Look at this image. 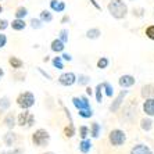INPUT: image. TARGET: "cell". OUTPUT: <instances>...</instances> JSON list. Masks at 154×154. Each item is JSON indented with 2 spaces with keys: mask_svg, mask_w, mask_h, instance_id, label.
Segmentation results:
<instances>
[{
  "mask_svg": "<svg viewBox=\"0 0 154 154\" xmlns=\"http://www.w3.org/2000/svg\"><path fill=\"white\" fill-rule=\"evenodd\" d=\"M107 10L115 20H124L128 15V6L124 0H111L107 6Z\"/></svg>",
  "mask_w": 154,
  "mask_h": 154,
  "instance_id": "obj_1",
  "label": "cell"
},
{
  "mask_svg": "<svg viewBox=\"0 0 154 154\" xmlns=\"http://www.w3.org/2000/svg\"><path fill=\"white\" fill-rule=\"evenodd\" d=\"M32 143L36 147H46L50 143V133L46 129L39 128L32 133Z\"/></svg>",
  "mask_w": 154,
  "mask_h": 154,
  "instance_id": "obj_2",
  "label": "cell"
},
{
  "mask_svg": "<svg viewBox=\"0 0 154 154\" xmlns=\"http://www.w3.org/2000/svg\"><path fill=\"white\" fill-rule=\"evenodd\" d=\"M17 104L18 107L22 110H29L31 107L35 106V94L32 92H22L17 96Z\"/></svg>",
  "mask_w": 154,
  "mask_h": 154,
  "instance_id": "obj_3",
  "label": "cell"
},
{
  "mask_svg": "<svg viewBox=\"0 0 154 154\" xmlns=\"http://www.w3.org/2000/svg\"><path fill=\"white\" fill-rule=\"evenodd\" d=\"M108 140L115 147L122 146L126 142V133L124 131H121V129H112L110 135H108Z\"/></svg>",
  "mask_w": 154,
  "mask_h": 154,
  "instance_id": "obj_4",
  "label": "cell"
},
{
  "mask_svg": "<svg viewBox=\"0 0 154 154\" xmlns=\"http://www.w3.org/2000/svg\"><path fill=\"white\" fill-rule=\"evenodd\" d=\"M35 124V117L33 114L28 111V110H22V112H20L17 118V125L18 126H26V128H31V126Z\"/></svg>",
  "mask_w": 154,
  "mask_h": 154,
  "instance_id": "obj_5",
  "label": "cell"
},
{
  "mask_svg": "<svg viewBox=\"0 0 154 154\" xmlns=\"http://www.w3.org/2000/svg\"><path fill=\"white\" fill-rule=\"evenodd\" d=\"M58 83L61 86H65V88H69L74 83H76V75L74 72H64L58 76Z\"/></svg>",
  "mask_w": 154,
  "mask_h": 154,
  "instance_id": "obj_6",
  "label": "cell"
},
{
  "mask_svg": "<svg viewBox=\"0 0 154 154\" xmlns=\"http://www.w3.org/2000/svg\"><path fill=\"white\" fill-rule=\"evenodd\" d=\"M126 94H128V90H121L118 94H117V97L114 99V101H112L111 104H110V111L111 112H117L121 108L122 103H124V100H125Z\"/></svg>",
  "mask_w": 154,
  "mask_h": 154,
  "instance_id": "obj_7",
  "label": "cell"
},
{
  "mask_svg": "<svg viewBox=\"0 0 154 154\" xmlns=\"http://www.w3.org/2000/svg\"><path fill=\"white\" fill-rule=\"evenodd\" d=\"M72 104L75 106L76 110H86L90 107V101L86 96H79V97H72Z\"/></svg>",
  "mask_w": 154,
  "mask_h": 154,
  "instance_id": "obj_8",
  "label": "cell"
},
{
  "mask_svg": "<svg viewBox=\"0 0 154 154\" xmlns=\"http://www.w3.org/2000/svg\"><path fill=\"white\" fill-rule=\"evenodd\" d=\"M118 83H119V86H121L122 89H128V88H132V86L136 83V79H135V76L133 75L126 74V75L119 76Z\"/></svg>",
  "mask_w": 154,
  "mask_h": 154,
  "instance_id": "obj_9",
  "label": "cell"
},
{
  "mask_svg": "<svg viewBox=\"0 0 154 154\" xmlns=\"http://www.w3.org/2000/svg\"><path fill=\"white\" fill-rule=\"evenodd\" d=\"M3 142L7 147H13L15 144V142H17V133L13 132V129H10L7 133L3 135Z\"/></svg>",
  "mask_w": 154,
  "mask_h": 154,
  "instance_id": "obj_10",
  "label": "cell"
},
{
  "mask_svg": "<svg viewBox=\"0 0 154 154\" xmlns=\"http://www.w3.org/2000/svg\"><path fill=\"white\" fill-rule=\"evenodd\" d=\"M131 154H153L151 149L149 146L143 143H139V144H135V146L131 149Z\"/></svg>",
  "mask_w": 154,
  "mask_h": 154,
  "instance_id": "obj_11",
  "label": "cell"
},
{
  "mask_svg": "<svg viewBox=\"0 0 154 154\" xmlns=\"http://www.w3.org/2000/svg\"><path fill=\"white\" fill-rule=\"evenodd\" d=\"M143 111L149 117H154V99H146L143 103Z\"/></svg>",
  "mask_w": 154,
  "mask_h": 154,
  "instance_id": "obj_12",
  "label": "cell"
},
{
  "mask_svg": "<svg viewBox=\"0 0 154 154\" xmlns=\"http://www.w3.org/2000/svg\"><path fill=\"white\" fill-rule=\"evenodd\" d=\"M3 124L6 125V128L7 129H13L15 125H17V119H15V115L14 112H7L6 114V117H4L3 119Z\"/></svg>",
  "mask_w": 154,
  "mask_h": 154,
  "instance_id": "obj_13",
  "label": "cell"
},
{
  "mask_svg": "<svg viewBox=\"0 0 154 154\" xmlns=\"http://www.w3.org/2000/svg\"><path fill=\"white\" fill-rule=\"evenodd\" d=\"M65 3L61 0H50V8L56 13H64L65 11Z\"/></svg>",
  "mask_w": 154,
  "mask_h": 154,
  "instance_id": "obj_14",
  "label": "cell"
},
{
  "mask_svg": "<svg viewBox=\"0 0 154 154\" xmlns=\"http://www.w3.org/2000/svg\"><path fill=\"white\" fill-rule=\"evenodd\" d=\"M143 99H154V85H144L140 92Z\"/></svg>",
  "mask_w": 154,
  "mask_h": 154,
  "instance_id": "obj_15",
  "label": "cell"
},
{
  "mask_svg": "<svg viewBox=\"0 0 154 154\" xmlns=\"http://www.w3.org/2000/svg\"><path fill=\"white\" fill-rule=\"evenodd\" d=\"M10 26L14 29V31L20 32V31H24V29L26 28V22H25V20H21V18H15V20H13V22L10 24Z\"/></svg>",
  "mask_w": 154,
  "mask_h": 154,
  "instance_id": "obj_16",
  "label": "cell"
},
{
  "mask_svg": "<svg viewBox=\"0 0 154 154\" xmlns=\"http://www.w3.org/2000/svg\"><path fill=\"white\" fill-rule=\"evenodd\" d=\"M64 47H65V43H63L58 38L54 39L50 45L51 51H54V53H63V51H64Z\"/></svg>",
  "mask_w": 154,
  "mask_h": 154,
  "instance_id": "obj_17",
  "label": "cell"
},
{
  "mask_svg": "<svg viewBox=\"0 0 154 154\" xmlns=\"http://www.w3.org/2000/svg\"><path fill=\"white\" fill-rule=\"evenodd\" d=\"M100 132H101V126H100V124L99 122H92L90 124V128H89V135L93 139H97L99 137V135H100Z\"/></svg>",
  "mask_w": 154,
  "mask_h": 154,
  "instance_id": "obj_18",
  "label": "cell"
},
{
  "mask_svg": "<svg viewBox=\"0 0 154 154\" xmlns=\"http://www.w3.org/2000/svg\"><path fill=\"white\" fill-rule=\"evenodd\" d=\"M101 36V31L99 28H90L86 31V38L90 40H96Z\"/></svg>",
  "mask_w": 154,
  "mask_h": 154,
  "instance_id": "obj_19",
  "label": "cell"
},
{
  "mask_svg": "<svg viewBox=\"0 0 154 154\" xmlns=\"http://www.w3.org/2000/svg\"><path fill=\"white\" fill-rule=\"evenodd\" d=\"M8 64L11 65V68L20 69V68H22V67H24V61H22L21 58L15 57V56H11V57L8 58Z\"/></svg>",
  "mask_w": 154,
  "mask_h": 154,
  "instance_id": "obj_20",
  "label": "cell"
},
{
  "mask_svg": "<svg viewBox=\"0 0 154 154\" xmlns=\"http://www.w3.org/2000/svg\"><path fill=\"white\" fill-rule=\"evenodd\" d=\"M90 149H92V142H90L88 137H86V139H82V142L79 143V151L83 154H88L90 151Z\"/></svg>",
  "mask_w": 154,
  "mask_h": 154,
  "instance_id": "obj_21",
  "label": "cell"
},
{
  "mask_svg": "<svg viewBox=\"0 0 154 154\" xmlns=\"http://www.w3.org/2000/svg\"><path fill=\"white\" fill-rule=\"evenodd\" d=\"M39 18H40V21L42 22H51L53 21V14H51L49 10H43V11H40V15H39Z\"/></svg>",
  "mask_w": 154,
  "mask_h": 154,
  "instance_id": "obj_22",
  "label": "cell"
},
{
  "mask_svg": "<svg viewBox=\"0 0 154 154\" xmlns=\"http://www.w3.org/2000/svg\"><path fill=\"white\" fill-rule=\"evenodd\" d=\"M101 88H103L104 93H106V96H107V97H112V96H114V88H112L111 83L103 82V83H101Z\"/></svg>",
  "mask_w": 154,
  "mask_h": 154,
  "instance_id": "obj_23",
  "label": "cell"
},
{
  "mask_svg": "<svg viewBox=\"0 0 154 154\" xmlns=\"http://www.w3.org/2000/svg\"><path fill=\"white\" fill-rule=\"evenodd\" d=\"M76 82L79 86H88L90 83V76L85 75V74H81L79 76H76Z\"/></svg>",
  "mask_w": 154,
  "mask_h": 154,
  "instance_id": "obj_24",
  "label": "cell"
},
{
  "mask_svg": "<svg viewBox=\"0 0 154 154\" xmlns=\"http://www.w3.org/2000/svg\"><path fill=\"white\" fill-rule=\"evenodd\" d=\"M75 133H76V131H75V126H74V122H69L68 126H65L64 128V136L65 137H72Z\"/></svg>",
  "mask_w": 154,
  "mask_h": 154,
  "instance_id": "obj_25",
  "label": "cell"
},
{
  "mask_svg": "<svg viewBox=\"0 0 154 154\" xmlns=\"http://www.w3.org/2000/svg\"><path fill=\"white\" fill-rule=\"evenodd\" d=\"M140 128L143 129V131H146V132H149L153 128V121L150 118H143L140 121Z\"/></svg>",
  "mask_w": 154,
  "mask_h": 154,
  "instance_id": "obj_26",
  "label": "cell"
},
{
  "mask_svg": "<svg viewBox=\"0 0 154 154\" xmlns=\"http://www.w3.org/2000/svg\"><path fill=\"white\" fill-rule=\"evenodd\" d=\"M11 106V100L8 96H3L2 99H0V110L2 111H4V110H8Z\"/></svg>",
  "mask_w": 154,
  "mask_h": 154,
  "instance_id": "obj_27",
  "label": "cell"
},
{
  "mask_svg": "<svg viewBox=\"0 0 154 154\" xmlns=\"http://www.w3.org/2000/svg\"><path fill=\"white\" fill-rule=\"evenodd\" d=\"M14 15H15V18H21V20H24V18L28 15V8L21 6V7H18L17 10H15Z\"/></svg>",
  "mask_w": 154,
  "mask_h": 154,
  "instance_id": "obj_28",
  "label": "cell"
},
{
  "mask_svg": "<svg viewBox=\"0 0 154 154\" xmlns=\"http://www.w3.org/2000/svg\"><path fill=\"white\" fill-rule=\"evenodd\" d=\"M78 115L81 117V118H92L93 117V110L92 108H86V110H78Z\"/></svg>",
  "mask_w": 154,
  "mask_h": 154,
  "instance_id": "obj_29",
  "label": "cell"
},
{
  "mask_svg": "<svg viewBox=\"0 0 154 154\" xmlns=\"http://www.w3.org/2000/svg\"><path fill=\"white\" fill-rule=\"evenodd\" d=\"M51 64H53L54 68L64 69V60H63L61 57H53V60H51Z\"/></svg>",
  "mask_w": 154,
  "mask_h": 154,
  "instance_id": "obj_30",
  "label": "cell"
},
{
  "mask_svg": "<svg viewBox=\"0 0 154 154\" xmlns=\"http://www.w3.org/2000/svg\"><path fill=\"white\" fill-rule=\"evenodd\" d=\"M108 64H110V60H108L107 57H101V58H99V61H97V68L106 69L108 67Z\"/></svg>",
  "mask_w": 154,
  "mask_h": 154,
  "instance_id": "obj_31",
  "label": "cell"
},
{
  "mask_svg": "<svg viewBox=\"0 0 154 154\" xmlns=\"http://www.w3.org/2000/svg\"><path fill=\"white\" fill-rule=\"evenodd\" d=\"M58 35H60V36H58V39H60L63 43H67V42H68V38H69L68 29H65V28H64V29H61Z\"/></svg>",
  "mask_w": 154,
  "mask_h": 154,
  "instance_id": "obj_32",
  "label": "cell"
},
{
  "mask_svg": "<svg viewBox=\"0 0 154 154\" xmlns=\"http://www.w3.org/2000/svg\"><path fill=\"white\" fill-rule=\"evenodd\" d=\"M29 25L32 26L33 29H40L43 26V22L40 21V18H32V20L29 21Z\"/></svg>",
  "mask_w": 154,
  "mask_h": 154,
  "instance_id": "obj_33",
  "label": "cell"
},
{
  "mask_svg": "<svg viewBox=\"0 0 154 154\" xmlns=\"http://www.w3.org/2000/svg\"><path fill=\"white\" fill-rule=\"evenodd\" d=\"M94 90H96V100H97V103H101V101H103V88H101V83H99Z\"/></svg>",
  "mask_w": 154,
  "mask_h": 154,
  "instance_id": "obj_34",
  "label": "cell"
},
{
  "mask_svg": "<svg viewBox=\"0 0 154 154\" xmlns=\"http://www.w3.org/2000/svg\"><path fill=\"white\" fill-rule=\"evenodd\" d=\"M79 136H81V139H86L89 136V128L86 125L79 126Z\"/></svg>",
  "mask_w": 154,
  "mask_h": 154,
  "instance_id": "obj_35",
  "label": "cell"
},
{
  "mask_svg": "<svg viewBox=\"0 0 154 154\" xmlns=\"http://www.w3.org/2000/svg\"><path fill=\"white\" fill-rule=\"evenodd\" d=\"M146 36L149 38L150 40H154V25H150V26H147L146 28Z\"/></svg>",
  "mask_w": 154,
  "mask_h": 154,
  "instance_id": "obj_36",
  "label": "cell"
},
{
  "mask_svg": "<svg viewBox=\"0 0 154 154\" xmlns=\"http://www.w3.org/2000/svg\"><path fill=\"white\" fill-rule=\"evenodd\" d=\"M4 154H24V149L22 147H14L13 150H8L7 153Z\"/></svg>",
  "mask_w": 154,
  "mask_h": 154,
  "instance_id": "obj_37",
  "label": "cell"
},
{
  "mask_svg": "<svg viewBox=\"0 0 154 154\" xmlns=\"http://www.w3.org/2000/svg\"><path fill=\"white\" fill-rule=\"evenodd\" d=\"M6 45H7V36L0 32V49H3Z\"/></svg>",
  "mask_w": 154,
  "mask_h": 154,
  "instance_id": "obj_38",
  "label": "cell"
},
{
  "mask_svg": "<svg viewBox=\"0 0 154 154\" xmlns=\"http://www.w3.org/2000/svg\"><path fill=\"white\" fill-rule=\"evenodd\" d=\"M133 15H136V17H143L144 15V8H133Z\"/></svg>",
  "mask_w": 154,
  "mask_h": 154,
  "instance_id": "obj_39",
  "label": "cell"
},
{
  "mask_svg": "<svg viewBox=\"0 0 154 154\" xmlns=\"http://www.w3.org/2000/svg\"><path fill=\"white\" fill-rule=\"evenodd\" d=\"M10 26V22L7 20H0V31H4V29H7Z\"/></svg>",
  "mask_w": 154,
  "mask_h": 154,
  "instance_id": "obj_40",
  "label": "cell"
},
{
  "mask_svg": "<svg viewBox=\"0 0 154 154\" xmlns=\"http://www.w3.org/2000/svg\"><path fill=\"white\" fill-rule=\"evenodd\" d=\"M38 71H39L40 74H42V75L45 76V78H46V79H49V81H51V75H49V74H47L46 71H43V69L40 68V67H38Z\"/></svg>",
  "mask_w": 154,
  "mask_h": 154,
  "instance_id": "obj_41",
  "label": "cell"
},
{
  "mask_svg": "<svg viewBox=\"0 0 154 154\" xmlns=\"http://www.w3.org/2000/svg\"><path fill=\"white\" fill-rule=\"evenodd\" d=\"M61 58L64 61H72V56L69 53H63V56H61Z\"/></svg>",
  "mask_w": 154,
  "mask_h": 154,
  "instance_id": "obj_42",
  "label": "cell"
},
{
  "mask_svg": "<svg viewBox=\"0 0 154 154\" xmlns=\"http://www.w3.org/2000/svg\"><path fill=\"white\" fill-rule=\"evenodd\" d=\"M61 22H63V24H65V22H69V17H68V15H64V17H63V20H61Z\"/></svg>",
  "mask_w": 154,
  "mask_h": 154,
  "instance_id": "obj_43",
  "label": "cell"
},
{
  "mask_svg": "<svg viewBox=\"0 0 154 154\" xmlns=\"http://www.w3.org/2000/svg\"><path fill=\"white\" fill-rule=\"evenodd\" d=\"M90 3H92V4H93V6H94V8H97V10H100V6H99V4H97L96 3V2H94V0H90Z\"/></svg>",
  "mask_w": 154,
  "mask_h": 154,
  "instance_id": "obj_44",
  "label": "cell"
},
{
  "mask_svg": "<svg viewBox=\"0 0 154 154\" xmlns=\"http://www.w3.org/2000/svg\"><path fill=\"white\" fill-rule=\"evenodd\" d=\"M92 93H93V89H92V88H86V94L92 96Z\"/></svg>",
  "mask_w": 154,
  "mask_h": 154,
  "instance_id": "obj_45",
  "label": "cell"
},
{
  "mask_svg": "<svg viewBox=\"0 0 154 154\" xmlns=\"http://www.w3.org/2000/svg\"><path fill=\"white\" fill-rule=\"evenodd\" d=\"M3 76H4V69L2 68V67H0V79L3 78Z\"/></svg>",
  "mask_w": 154,
  "mask_h": 154,
  "instance_id": "obj_46",
  "label": "cell"
},
{
  "mask_svg": "<svg viewBox=\"0 0 154 154\" xmlns=\"http://www.w3.org/2000/svg\"><path fill=\"white\" fill-rule=\"evenodd\" d=\"M42 154H56V153H53V151H46V153H42Z\"/></svg>",
  "mask_w": 154,
  "mask_h": 154,
  "instance_id": "obj_47",
  "label": "cell"
},
{
  "mask_svg": "<svg viewBox=\"0 0 154 154\" xmlns=\"http://www.w3.org/2000/svg\"><path fill=\"white\" fill-rule=\"evenodd\" d=\"M0 13H3V6L0 4Z\"/></svg>",
  "mask_w": 154,
  "mask_h": 154,
  "instance_id": "obj_48",
  "label": "cell"
},
{
  "mask_svg": "<svg viewBox=\"0 0 154 154\" xmlns=\"http://www.w3.org/2000/svg\"><path fill=\"white\" fill-rule=\"evenodd\" d=\"M129 2H136V0H129Z\"/></svg>",
  "mask_w": 154,
  "mask_h": 154,
  "instance_id": "obj_49",
  "label": "cell"
}]
</instances>
